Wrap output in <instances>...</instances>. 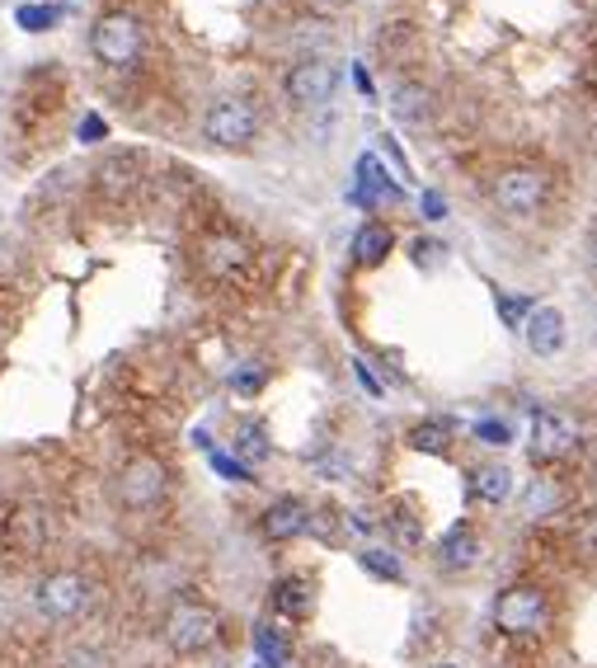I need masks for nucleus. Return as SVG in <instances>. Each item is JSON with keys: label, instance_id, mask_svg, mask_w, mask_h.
Returning a JSON list of instances; mask_svg holds the SVG:
<instances>
[{"label": "nucleus", "instance_id": "7ed1b4c3", "mask_svg": "<svg viewBox=\"0 0 597 668\" xmlns=\"http://www.w3.org/2000/svg\"><path fill=\"white\" fill-rule=\"evenodd\" d=\"M203 137H207L213 147H221V151L254 147V137H259L254 104H245V99H217L213 109L203 114Z\"/></svg>", "mask_w": 597, "mask_h": 668}, {"label": "nucleus", "instance_id": "f8f14e48", "mask_svg": "<svg viewBox=\"0 0 597 668\" xmlns=\"http://www.w3.org/2000/svg\"><path fill=\"white\" fill-rule=\"evenodd\" d=\"M142 155L137 151H113V155H104L99 170H95V184L109 193V198H122V193H132L137 184H142Z\"/></svg>", "mask_w": 597, "mask_h": 668}, {"label": "nucleus", "instance_id": "393cba45", "mask_svg": "<svg viewBox=\"0 0 597 668\" xmlns=\"http://www.w3.org/2000/svg\"><path fill=\"white\" fill-rule=\"evenodd\" d=\"M47 24H57V6H24V10H20V29L43 33Z\"/></svg>", "mask_w": 597, "mask_h": 668}, {"label": "nucleus", "instance_id": "c85d7f7f", "mask_svg": "<svg viewBox=\"0 0 597 668\" xmlns=\"http://www.w3.org/2000/svg\"><path fill=\"white\" fill-rule=\"evenodd\" d=\"M578 547H584L588 556H597V514H588L584 522H578Z\"/></svg>", "mask_w": 597, "mask_h": 668}, {"label": "nucleus", "instance_id": "e433bc0d", "mask_svg": "<svg viewBox=\"0 0 597 668\" xmlns=\"http://www.w3.org/2000/svg\"><path fill=\"white\" fill-rule=\"evenodd\" d=\"M254 668H269V664H254Z\"/></svg>", "mask_w": 597, "mask_h": 668}, {"label": "nucleus", "instance_id": "a878e982", "mask_svg": "<svg viewBox=\"0 0 597 668\" xmlns=\"http://www.w3.org/2000/svg\"><path fill=\"white\" fill-rule=\"evenodd\" d=\"M476 438H485L489 448H503L508 438H513V429H508L503 419H485V424H476Z\"/></svg>", "mask_w": 597, "mask_h": 668}, {"label": "nucleus", "instance_id": "5701e85b", "mask_svg": "<svg viewBox=\"0 0 597 668\" xmlns=\"http://www.w3.org/2000/svg\"><path fill=\"white\" fill-rule=\"evenodd\" d=\"M358 565H362L367 574H377V579H391V584H400V579H405V565H400L391 551H381V547L358 551Z\"/></svg>", "mask_w": 597, "mask_h": 668}, {"label": "nucleus", "instance_id": "f3484780", "mask_svg": "<svg viewBox=\"0 0 597 668\" xmlns=\"http://www.w3.org/2000/svg\"><path fill=\"white\" fill-rule=\"evenodd\" d=\"M391 245H395V236H391V226H381V222H367L362 231L354 236V259L362 263V269H377V263L391 255Z\"/></svg>", "mask_w": 597, "mask_h": 668}, {"label": "nucleus", "instance_id": "6e6552de", "mask_svg": "<svg viewBox=\"0 0 597 668\" xmlns=\"http://www.w3.org/2000/svg\"><path fill=\"white\" fill-rule=\"evenodd\" d=\"M0 541L10 556H39L47 547V514L43 504H14L0 518Z\"/></svg>", "mask_w": 597, "mask_h": 668}, {"label": "nucleus", "instance_id": "9d476101", "mask_svg": "<svg viewBox=\"0 0 597 668\" xmlns=\"http://www.w3.org/2000/svg\"><path fill=\"white\" fill-rule=\"evenodd\" d=\"M574 443H578V429L569 424L565 414L541 410V414L532 419V443H527V452H532V462H536V466L560 462L565 452H574Z\"/></svg>", "mask_w": 597, "mask_h": 668}, {"label": "nucleus", "instance_id": "dca6fc26", "mask_svg": "<svg viewBox=\"0 0 597 668\" xmlns=\"http://www.w3.org/2000/svg\"><path fill=\"white\" fill-rule=\"evenodd\" d=\"M273 607L283 612V617H292V622L311 617V607H315V597H311V584H306L302 574H287V579H278V584H273Z\"/></svg>", "mask_w": 597, "mask_h": 668}, {"label": "nucleus", "instance_id": "a211bd4d", "mask_svg": "<svg viewBox=\"0 0 597 668\" xmlns=\"http://www.w3.org/2000/svg\"><path fill=\"white\" fill-rule=\"evenodd\" d=\"M470 495L480 504H503L513 495V471L508 466H476L470 471Z\"/></svg>", "mask_w": 597, "mask_h": 668}, {"label": "nucleus", "instance_id": "2eb2a0df", "mask_svg": "<svg viewBox=\"0 0 597 668\" xmlns=\"http://www.w3.org/2000/svg\"><path fill=\"white\" fill-rule=\"evenodd\" d=\"M437 560H443V570H470V565H480V537L470 532L466 522H456L452 532L437 541Z\"/></svg>", "mask_w": 597, "mask_h": 668}, {"label": "nucleus", "instance_id": "cd10ccee", "mask_svg": "<svg viewBox=\"0 0 597 668\" xmlns=\"http://www.w3.org/2000/svg\"><path fill=\"white\" fill-rule=\"evenodd\" d=\"M213 466L221 471L226 481H236V485H250V466H240V462H231V456H221V452H213Z\"/></svg>", "mask_w": 597, "mask_h": 668}, {"label": "nucleus", "instance_id": "423d86ee", "mask_svg": "<svg viewBox=\"0 0 597 668\" xmlns=\"http://www.w3.org/2000/svg\"><path fill=\"white\" fill-rule=\"evenodd\" d=\"M546 193H551V180L541 170H503L495 180V203L508 217H536L546 207Z\"/></svg>", "mask_w": 597, "mask_h": 668}, {"label": "nucleus", "instance_id": "c756f323", "mask_svg": "<svg viewBox=\"0 0 597 668\" xmlns=\"http://www.w3.org/2000/svg\"><path fill=\"white\" fill-rule=\"evenodd\" d=\"M99 137H109V128H104V118L90 114V118L80 122V142H99Z\"/></svg>", "mask_w": 597, "mask_h": 668}, {"label": "nucleus", "instance_id": "9b49d317", "mask_svg": "<svg viewBox=\"0 0 597 668\" xmlns=\"http://www.w3.org/2000/svg\"><path fill=\"white\" fill-rule=\"evenodd\" d=\"M198 259L213 278H236V273L250 269V245H245L240 236H207Z\"/></svg>", "mask_w": 597, "mask_h": 668}, {"label": "nucleus", "instance_id": "ea45409f", "mask_svg": "<svg viewBox=\"0 0 597 668\" xmlns=\"http://www.w3.org/2000/svg\"><path fill=\"white\" fill-rule=\"evenodd\" d=\"M29 6H33V0H29Z\"/></svg>", "mask_w": 597, "mask_h": 668}, {"label": "nucleus", "instance_id": "58836bf2", "mask_svg": "<svg viewBox=\"0 0 597 668\" xmlns=\"http://www.w3.org/2000/svg\"><path fill=\"white\" fill-rule=\"evenodd\" d=\"M593 471H597V462H593Z\"/></svg>", "mask_w": 597, "mask_h": 668}, {"label": "nucleus", "instance_id": "39448f33", "mask_svg": "<svg viewBox=\"0 0 597 668\" xmlns=\"http://www.w3.org/2000/svg\"><path fill=\"white\" fill-rule=\"evenodd\" d=\"M495 626L503 636H536L546 626V593L536 584H513L499 593L495 603Z\"/></svg>", "mask_w": 597, "mask_h": 668}, {"label": "nucleus", "instance_id": "0eeeda50", "mask_svg": "<svg viewBox=\"0 0 597 668\" xmlns=\"http://www.w3.org/2000/svg\"><path fill=\"white\" fill-rule=\"evenodd\" d=\"M33 603H39V612L47 622H72V617L85 612V603H90V584H85L80 574H72V570H57V574H47L39 584Z\"/></svg>", "mask_w": 597, "mask_h": 668}, {"label": "nucleus", "instance_id": "4468645a", "mask_svg": "<svg viewBox=\"0 0 597 668\" xmlns=\"http://www.w3.org/2000/svg\"><path fill=\"white\" fill-rule=\"evenodd\" d=\"M259 527H263V537H269V541H292V537L311 532V508L302 499H278V504L263 508Z\"/></svg>", "mask_w": 597, "mask_h": 668}, {"label": "nucleus", "instance_id": "f03ea898", "mask_svg": "<svg viewBox=\"0 0 597 668\" xmlns=\"http://www.w3.org/2000/svg\"><path fill=\"white\" fill-rule=\"evenodd\" d=\"M221 636V617L213 607L203 603H174L170 617H165V645L174 649V655H203V649H213Z\"/></svg>", "mask_w": 597, "mask_h": 668}, {"label": "nucleus", "instance_id": "f257e3e1", "mask_svg": "<svg viewBox=\"0 0 597 668\" xmlns=\"http://www.w3.org/2000/svg\"><path fill=\"white\" fill-rule=\"evenodd\" d=\"M142 47H146V29H142V20H137V14H128V10L99 14L95 29H90V52H95L104 66H118V72L137 66Z\"/></svg>", "mask_w": 597, "mask_h": 668}, {"label": "nucleus", "instance_id": "ddd939ff", "mask_svg": "<svg viewBox=\"0 0 597 668\" xmlns=\"http://www.w3.org/2000/svg\"><path fill=\"white\" fill-rule=\"evenodd\" d=\"M522 334H527V344H532L536 358H551L565 348V315L555 306H532V315L522 321Z\"/></svg>", "mask_w": 597, "mask_h": 668}, {"label": "nucleus", "instance_id": "1a4fd4ad", "mask_svg": "<svg viewBox=\"0 0 597 668\" xmlns=\"http://www.w3.org/2000/svg\"><path fill=\"white\" fill-rule=\"evenodd\" d=\"M335 85H339V76L325 57H302L287 72L283 90H287V99L296 104V109H321V104H329V95H335Z\"/></svg>", "mask_w": 597, "mask_h": 668}, {"label": "nucleus", "instance_id": "72a5a7b5", "mask_svg": "<svg viewBox=\"0 0 597 668\" xmlns=\"http://www.w3.org/2000/svg\"><path fill=\"white\" fill-rule=\"evenodd\" d=\"M424 213L437 222V217H443V198H437V193H428V198H424Z\"/></svg>", "mask_w": 597, "mask_h": 668}, {"label": "nucleus", "instance_id": "b1692460", "mask_svg": "<svg viewBox=\"0 0 597 668\" xmlns=\"http://www.w3.org/2000/svg\"><path fill=\"white\" fill-rule=\"evenodd\" d=\"M495 302H499V315H503V321L513 325V330H522V321H527V315H532V306H536L532 297H503V292L495 297Z\"/></svg>", "mask_w": 597, "mask_h": 668}, {"label": "nucleus", "instance_id": "aec40b11", "mask_svg": "<svg viewBox=\"0 0 597 668\" xmlns=\"http://www.w3.org/2000/svg\"><path fill=\"white\" fill-rule=\"evenodd\" d=\"M254 655H259V664H269V668H287L292 649L283 640V631H273L269 622H259L254 626Z\"/></svg>", "mask_w": 597, "mask_h": 668}, {"label": "nucleus", "instance_id": "c9c22d12", "mask_svg": "<svg viewBox=\"0 0 597 668\" xmlns=\"http://www.w3.org/2000/svg\"><path fill=\"white\" fill-rule=\"evenodd\" d=\"M329 6H344V0H329Z\"/></svg>", "mask_w": 597, "mask_h": 668}, {"label": "nucleus", "instance_id": "f704fd0d", "mask_svg": "<svg viewBox=\"0 0 597 668\" xmlns=\"http://www.w3.org/2000/svg\"><path fill=\"white\" fill-rule=\"evenodd\" d=\"M593 263H597V245H593Z\"/></svg>", "mask_w": 597, "mask_h": 668}, {"label": "nucleus", "instance_id": "4c0bfd02", "mask_svg": "<svg viewBox=\"0 0 597 668\" xmlns=\"http://www.w3.org/2000/svg\"><path fill=\"white\" fill-rule=\"evenodd\" d=\"M443 668H456V664H443Z\"/></svg>", "mask_w": 597, "mask_h": 668}, {"label": "nucleus", "instance_id": "412c9836", "mask_svg": "<svg viewBox=\"0 0 597 668\" xmlns=\"http://www.w3.org/2000/svg\"><path fill=\"white\" fill-rule=\"evenodd\" d=\"M428 90L424 85H400V90L391 95V114L400 118V122H424L428 118Z\"/></svg>", "mask_w": 597, "mask_h": 668}, {"label": "nucleus", "instance_id": "6ab92c4d", "mask_svg": "<svg viewBox=\"0 0 597 668\" xmlns=\"http://www.w3.org/2000/svg\"><path fill=\"white\" fill-rule=\"evenodd\" d=\"M236 456H240V466H263L273 456L269 448V429L263 424H240L236 429Z\"/></svg>", "mask_w": 597, "mask_h": 668}, {"label": "nucleus", "instance_id": "473e14b6", "mask_svg": "<svg viewBox=\"0 0 597 668\" xmlns=\"http://www.w3.org/2000/svg\"><path fill=\"white\" fill-rule=\"evenodd\" d=\"M358 381H362L372 396H381V386H377V377H372V373H367V363H358Z\"/></svg>", "mask_w": 597, "mask_h": 668}, {"label": "nucleus", "instance_id": "bb28decb", "mask_svg": "<svg viewBox=\"0 0 597 668\" xmlns=\"http://www.w3.org/2000/svg\"><path fill=\"white\" fill-rule=\"evenodd\" d=\"M231 386H236L240 396H254L259 386H263V367H259V363H245V373H236V377H231Z\"/></svg>", "mask_w": 597, "mask_h": 668}, {"label": "nucleus", "instance_id": "2f4dec72", "mask_svg": "<svg viewBox=\"0 0 597 668\" xmlns=\"http://www.w3.org/2000/svg\"><path fill=\"white\" fill-rule=\"evenodd\" d=\"M551 504H555L551 489H546V485H541V489L532 485V495H527V508H532V514H541V508H551Z\"/></svg>", "mask_w": 597, "mask_h": 668}, {"label": "nucleus", "instance_id": "7c9ffc66", "mask_svg": "<svg viewBox=\"0 0 597 668\" xmlns=\"http://www.w3.org/2000/svg\"><path fill=\"white\" fill-rule=\"evenodd\" d=\"M437 255H443V245H433V240H414V259H419V269H424V263H433Z\"/></svg>", "mask_w": 597, "mask_h": 668}, {"label": "nucleus", "instance_id": "4be33fe9", "mask_svg": "<svg viewBox=\"0 0 597 668\" xmlns=\"http://www.w3.org/2000/svg\"><path fill=\"white\" fill-rule=\"evenodd\" d=\"M410 448H419V452H447L452 448V424H443V419L414 424L410 429Z\"/></svg>", "mask_w": 597, "mask_h": 668}, {"label": "nucleus", "instance_id": "20e7f679", "mask_svg": "<svg viewBox=\"0 0 597 668\" xmlns=\"http://www.w3.org/2000/svg\"><path fill=\"white\" fill-rule=\"evenodd\" d=\"M118 504L128 508V514H146V508H155L165 499V489H170V476H165V466L155 462V456H137V462H128L118 471Z\"/></svg>", "mask_w": 597, "mask_h": 668}]
</instances>
